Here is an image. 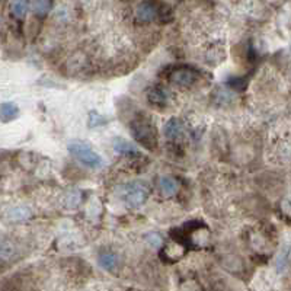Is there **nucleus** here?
I'll list each match as a JSON object with an SVG mask.
<instances>
[{
    "instance_id": "nucleus-1",
    "label": "nucleus",
    "mask_w": 291,
    "mask_h": 291,
    "mask_svg": "<svg viewBox=\"0 0 291 291\" xmlns=\"http://www.w3.org/2000/svg\"><path fill=\"white\" fill-rule=\"evenodd\" d=\"M67 150L69 153L79 160L82 165H85L90 169H101L103 166V159L96 153L89 143L86 141H80V140H74L69 143L67 146Z\"/></svg>"
},
{
    "instance_id": "nucleus-9",
    "label": "nucleus",
    "mask_w": 291,
    "mask_h": 291,
    "mask_svg": "<svg viewBox=\"0 0 291 291\" xmlns=\"http://www.w3.org/2000/svg\"><path fill=\"white\" fill-rule=\"evenodd\" d=\"M19 115V106L13 102H3L0 105V121L9 122Z\"/></svg>"
},
{
    "instance_id": "nucleus-18",
    "label": "nucleus",
    "mask_w": 291,
    "mask_h": 291,
    "mask_svg": "<svg viewBox=\"0 0 291 291\" xmlns=\"http://www.w3.org/2000/svg\"><path fill=\"white\" fill-rule=\"evenodd\" d=\"M146 242H147L150 246H153V248H160V246H162V238H160L157 233H149V235L146 236Z\"/></svg>"
},
{
    "instance_id": "nucleus-4",
    "label": "nucleus",
    "mask_w": 291,
    "mask_h": 291,
    "mask_svg": "<svg viewBox=\"0 0 291 291\" xmlns=\"http://www.w3.org/2000/svg\"><path fill=\"white\" fill-rule=\"evenodd\" d=\"M197 73L192 71V70L187 69H181V70H175L171 74V80L173 83L179 86H189L192 83L197 82Z\"/></svg>"
},
{
    "instance_id": "nucleus-6",
    "label": "nucleus",
    "mask_w": 291,
    "mask_h": 291,
    "mask_svg": "<svg viewBox=\"0 0 291 291\" xmlns=\"http://www.w3.org/2000/svg\"><path fill=\"white\" fill-rule=\"evenodd\" d=\"M31 210L23 206L12 207L6 211V219L10 222H26L28 219H31Z\"/></svg>"
},
{
    "instance_id": "nucleus-3",
    "label": "nucleus",
    "mask_w": 291,
    "mask_h": 291,
    "mask_svg": "<svg viewBox=\"0 0 291 291\" xmlns=\"http://www.w3.org/2000/svg\"><path fill=\"white\" fill-rule=\"evenodd\" d=\"M121 198L130 207L143 206L147 200V188L140 182H130L127 185H122L120 189Z\"/></svg>"
},
{
    "instance_id": "nucleus-12",
    "label": "nucleus",
    "mask_w": 291,
    "mask_h": 291,
    "mask_svg": "<svg viewBox=\"0 0 291 291\" xmlns=\"http://www.w3.org/2000/svg\"><path fill=\"white\" fill-rule=\"evenodd\" d=\"M147 99L149 102L153 103V105H157V106H162L165 103L168 102L169 96H168V92L162 87H153L149 90L147 93Z\"/></svg>"
},
{
    "instance_id": "nucleus-13",
    "label": "nucleus",
    "mask_w": 291,
    "mask_h": 291,
    "mask_svg": "<svg viewBox=\"0 0 291 291\" xmlns=\"http://www.w3.org/2000/svg\"><path fill=\"white\" fill-rule=\"evenodd\" d=\"M117 264H118V257L112 252H105L99 257V265L102 267L103 270L111 271L117 267Z\"/></svg>"
},
{
    "instance_id": "nucleus-8",
    "label": "nucleus",
    "mask_w": 291,
    "mask_h": 291,
    "mask_svg": "<svg viewBox=\"0 0 291 291\" xmlns=\"http://www.w3.org/2000/svg\"><path fill=\"white\" fill-rule=\"evenodd\" d=\"M112 149L118 154H124V156H137L138 150L136 146H133L131 143H128L124 138L117 137L114 138L112 141Z\"/></svg>"
},
{
    "instance_id": "nucleus-11",
    "label": "nucleus",
    "mask_w": 291,
    "mask_h": 291,
    "mask_svg": "<svg viewBox=\"0 0 291 291\" xmlns=\"http://www.w3.org/2000/svg\"><path fill=\"white\" fill-rule=\"evenodd\" d=\"M17 249L15 243H12L10 240L1 239L0 240V261H12L16 257Z\"/></svg>"
},
{
    "instance_id": "nucleus-15",
    "label": "nucleus",
    "mask_w": 291,
    "mask_h": 291,
    "mask_svg": "<svg viewBox=\"0 0 291 291\" xmlns=\"http://www.w3.org/2000/svg\"><path fill=\"white\" fill-rule=\"evenodd\" d=\"M29 10V1L28 0H13L12 3V12L16 17H23Z\"/></svg>"
},
{
    "instance_id": "nucleus-5",
    "label": "nucleus",
    "mask_w": 291,
    "mask_h": 291,
    "mask_svg": "<svg viewBox=\"0 0 291 291\" xmlns=\"http://www.w3.org/2000/svg\"><path fill=\"white\" fill-rule=\"evenodd\" d=\"M163 133H165V136L169 138V140L179 138L182 136V133H184V122L179 120V118H175L173 117V118H171V120L165 124Z\"/></svg>"
},
{
    "instance_id": "nucleus-17",
    "label": "nucleus",
    "mask_w": 291,
    "mask_h": 291,
    "mask_svg": "<svg viewBox=\"0 0 291 291\" xmlns=\"http://www.w3.org/2000/svg\"><path fill=\"white\" fill-rule=\"evenodd\" d=\"M50 10V0H34V12L39 16L47 15Z\"/></svg>"
},
{
    "instance_id": "nucleus-14",
    "label": "nucleus",
    "mask_w": 291,
    "mask_h": 291,
    "mask_svg": "<svg viewBox=\"0 0 291 291\" xmlns=\"http://www.w3.org/2000/svg\"><path fill=\"white\" fill-rule=\"evenodd\" d=\"M82 201V192L77 191V189H71L70 192H67L66 198H64V204L67 208H77L79 204Z\"/></svg>"
},
{
    "instance_id": "nucleus-7",
    "label": "nucleus",
    "mask_w": 291,
    "mask_h": 291,
    "mask_svg": "<svg viewBox=\"0 0 291 291\" xmlns=\"http://www.w3.org/2000/svg\"><path fill=\"white\" fill-rule=\"evenodd\" d=\"M157 15V9L152 1H143L137 7V17L143 22H152Z\"/></svg>"
},
{
    "instance_id": "nucleus-16",
    "label": "nucleus",
    "mask_w": 291,
    "mask_h": 291,
    "mask_svg": "<svg viewBox=\"0 0 291 291\" xmlns=\"http://www.w3.org/2000/svg\"><path fill=\"white\" fill-rule=\"evenodd\" d=\"M103 124H106V120L103 118L101 114H98L96 111H92L89 114V118H87V125L90 128H96V127H101Z\"/></svg>"
},
{
    "instance_id": "nucleus-2",
    "label": "nucleus",
    "mask_w": 291,
    "mask_h": 291,
    "mask_svg": "<svg viewBox=\"0 0 291 291\" xmlns=\"http://www.w3.org/2000/svg\"><path fill=\"white\" fill-rule=\"evenodd\" d=\"M131 134L137 140L138 143L149 149L153 150L157 146V133L154 128V124L147 118H137L131 122Z\"/></svg>"
},
{
    "instance_id": "nucleus-10",
    "label": "nucleus",
    "mask_w": 291,
    "mask_h": 291,
    "mask_svg": "<svg viewBox=\"0 0 291 291\" xmlns=\"http://www.w3.org/2000/svg\"><path fill=\"white\" fill-rule=\"evenodd\" d=\"M159 187H160L162 194L166 195V197L175 195V194L178 192V188H179L178 181L173 179L172 176H162V178L159 179Z\"/></svg>"
}]
</instances>
